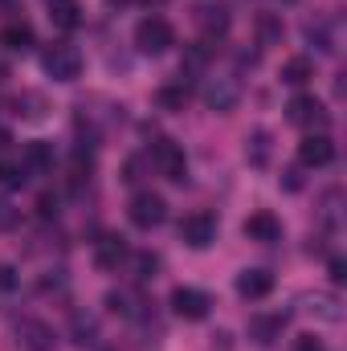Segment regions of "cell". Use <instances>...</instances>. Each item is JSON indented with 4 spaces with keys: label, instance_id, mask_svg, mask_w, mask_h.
<instances>
[{
    "label": "cell",
    "instance_id": "1",
    "mask_svg": "<svg viewBox=\"0 0 347 351\" xmlns=\"http://www.w3.org/2000/svg\"><path fill=\"white\" fill-rule=\"evenodd\" d=\"M135 45H139V53L160 58V53H168L176 45V29L164 16H143V21L135 25Z\"/></svg>",
    "mask_w": 347,
    "mask_h": 351
},
{
    "label": "cell",
    "instance_id": "2",
    "mask_svg": "<svg viewBox=\"0 0 347 351\" xmlns=\"http://www.w3.org/2000/svg\"><path fill=\"white\" fill-rule=\"evenodd\" d=\"M41 66H45V74H49L53 82H74V78L82 74V53H78L74 45L58 41V45H49V49L41 53Z\"/></svg>",
    "mask_w": 347,
    "mask_h": 351
},
{
    "label": "cell",
    "instance_id": "3",
    "mask_svg": "<svg viewBox=\"0 0 347 351\" xmlns=\"http://www.w3.org/2000/svg\"><path fill=\"white\" fill-rule=\"evenodd\" d=\"M147 164H152L160 176H168L172 184H184V176H188L184 147L172 143V139H156V143H152V152H147Z\"/></svg>",
    "mask_w": 347,
    "mask_h": 351
},
{
    "label": "cell",
    "instance_id": "4",
    "mask_svg": "<svg viewBox=\"0 0 347 351\" xmlns=\"http://www.w3.org/2000/svg\"><path fill=\"white\" fill-rule=\"evenodd\" d=\"M127 217H131V225H139V229H156V225H164L168 204H164L160 192H135L131 204H127Z\"/></svg>",
    "mask_w": 347,
    "mask_h": 351
},
{
    "label": "cell",
    "instance_id": "5",
    "mask_svg": "<svg viewBox=\"0 0 347 351\" xmlns=\"http://www.w3.org/2000/svg\"><path fill=\"white\" fill-rule=\"evenodd\" d=\"M200 94H204V106H208V110L229 114V110L241 102V82H237L233 74H221V78H208Z\"/></svg>",
    "mask_w": 347,
    "mask_h": 351
},
{
    "label": "cell",
    "instance_id": "6",
    "mask_svg": "<svg viewBox=\"0 0 347 351\" xmlns=\"http://www.w3.org/2000/svg\"><path fill=\"white\" fill-rule=\"evenodd\" d=\"M180 241L188 250H208L217 241V217L213 213H188L180 221Z\"/></svg>",
    "mask_w": 347,
    "mask_h": 351
},
{
    "label": "cell",
    "instance_id": "7",
    "mask_svg": "<svg viewBox=\"0 0 347 351\" xmlns=\"http://www.w3.org/2000/svg\"><path fill=\"white\" fill-rule=\"evenodd\" d=\"M196 25H200L204 41H217V37L229 33L233 16H229V8H225L221 0H200V4H196Z\"/></svg>",
    "mask_w": 347,
    "mask_h": 351
},
{
    "label": "cell",
    "instance_id": "8",
    "mask_svg": "<svg viewBox=\"0 0 347 351\" xmlns=\"http://www.w3.org/2000/svg\"><path fill=\"white\" fill-rule=\"evenodd\" d=\"M286 119L294 127H327V106L315 98V94H294L286 102Z\"/></svg>",
    "mask_w": 347,
    "mask_h": 351
},
{
    "label": "cell",
    "instance_id": "9",
    "mask_svg": "<svg viewBox=\"0 0 347 351\" xmlns=\"http://www.w3.org/2000/svg\"><path fill=\"white\" fill-rule=\"evenodd\" d=\"M208 294L204 290H196V286H176L172 290V311L180 319H188V323H200L204 315H208Z\"/></svg>",
    "mask_w": 347,
    "mask_h": 351
},
{
    "label": "cell",
    "instance_id": "10",
    "mask_svg": "<svg viewBox=\"0 0 347 351\" xmlns=\"http://www.w3.org/2000/svg\"><path fill=\"white\" fill-rule=\"evenodd\" d=\"M16 343L25 351H53L58 348V335H53V327L41 323V319H21V323H16Z\"/></svg>",
    "mask_w": 347,
    "mask_h": 351
},
{
    "label": "cell",
    "instance_id": "11",
    "mask_svg": "<svg viewBox=\"0 0 347 351\" xmlns=\"http://www.w3.org/2000/svg\"><path fill=\"white\" fill-rule=\"evenodd\" d=\"M123 262H131V245H127V237L106 233V237L94 245V265H98V269H106V274H115Z\"/></svg>",
    "mask_w": 347,
    "mask_h": 351
},
{
    "label": "cell",
    "instance_id": "12",
    "mask_svg": "<svg viewBox=\"0 0 347 351\" xmlns=\"http://www.w3.org/2000/svg\"><path fill=\"white\" fill-rule=\"evenodd\" d=\"M335 160V143H331V135H307L302 143H298V164L302 168H327Z\"/></svg>",
    "mask_w": 347,
    "mask_h": 351
},
{
    "label": "cell",
    "instance_id": "13",
    "mask_svg": "<svg viewBox=\"0 0 347 351\" xmlns=\"http://www.w3.org/2000/svg\"><path fill=\"white\" fill-rule=\"evenodd\" d=\"M246 237L258 241V245H274V241H282V221L274 213H254L246 221Z\"/></svg>",
    "mask_w": 347,
    "mask_h": 351
},
{
    "label": "cell",
    "instance_id": "14",
    "mask_svg": "<svg viewBox=\"0 0 347 351\" xmlns=\"http://www.w3.org/2000/svg\"><path fill=\"white\" fill-rule=\"evenodd\" d=\"M0 45L8 49V53H25V49H33V25L29 21H4L0 25Z\"/></svg>",
    "mask_w": 347,
    "mask_h": 351
},
{
    "label": "cell",
    "instance_id": "15",
    "mask_svg": "<svg viewBox=\"0 0 347 351\" xmlns=\"http://www.w3.org/2000/svg\"><path fill=\"white\" fill-rule=\"evenodd\" d=\"M270 290H274V274H270V269H241V274H237V294H241V298L258 302Z\"/></svg>",
    "mask_w": 347,
    "mask_h": 351
},
{
    "label": "cell",
    "instance_id": "16",
    "mask_svg": "<svg viewBox=\"0 0 347 351\" xmlns=\"http://www.w3.org/2000/svg\"><path fill=\"white\" fill-rule=\"evenodd\" d=\"M270 160H274V135L270 131H250L246 135V164L250 168H270Z\"/></svg>",
    "mask_w": 347,
    "mask_h": 351
},
{
    "label": "cell",
    "instance_id": "17",
    "mask_svg": "<svg viewBox=\"0 0 347 351\" xmlns=\"http://www.w3.org/2000/svg\"><path fill=\"white\" fill-rule=\"evenodd\" d=\"M282 331H286V315H254L250 319V339L261 343V348H270L274 339H282Z\"/></svg>",
    "mask_w": 347,
    "mask_h": 351
},
{
    "label": "cell",
    "instance_id": "18",
    "mask_svg": "<svg viewBox=\"0 0 347 351\" xmlns=\"http://www.w3.org/2000/svg\"><path fill=\"white\" fill-rule=\"evenodd\" d=\"M21 164H25V172L37 176V172H53V143H29L25 147V156H21Z\"/></svg>",
    "mask_w": 347,
    "mask_h": 351
},
{
    "label": "cell",
    "instance_id": "19",
    "mask_svg": "<svg viewBox=\"0 0 347 351\" xmlns=\"http://www.w3.org/2000/svg\"><path fill=\"white\" fill-rule=\"evenodd\" d=\"M49 21L58 29H78L82 25V4L78 0H49Z\"/></svg>",
    "mask_w": 347,
    "mask_h": 351
},
{
    "label": "cell",
    "instance_id": "20",
    "mask_svg": "<svg viewBox=\"0 0 347 351\" xmlns=\"http://www.w3.org/2000/svg\"><path fill=\"white\" fill-rule=\"evenodd\" d=\"M311 78H315L311 58H290V62L282 66V82H286V86H307Z\"/></svg>",
    "mask_w": 347,
    "mask_h": 351
},
{
    "label": "cell",
    "instance_id": "21",
    "mask_svg": "<svg viewBox=\"0 0 347 351\" xmlns=\"http://www.w3.org/2000/svg\"><path fill=\"white\" fill-rule=\"evenodd\" d=\"M307 41L319 45L323 53H335V49H339V45H335V33H331L327 21H307Z\"/></svg>",
    "mask_w": 347,
    "mask_h": 351
},
{
    "label": "cell",
    "instance_id": "22",
    "mask_svg": "<svg viewBox=\"0 0 347 351\" xmlns=\"http://www.w3.org/2000/svg\"><path fill=\"white\" fill-rule=\"evenodd\" d=\"M254 29H258V45H282V21L274 12H261Z\"/></svg>",
    "mask_w": 347,
    "mask_h": 351
},
{
    "label": "cell",
    "instance_id": "23",
    "mask_svg": "<svg viewBox=\"0 0 347 351\" xmlns=\"http://www.w3.org/2000/svg\"><path fill=\"white\" fill-rule=\"evenodd\" d=\"M156 102H160V110H184V106H188V86H184V82L160 86L156 90Z\"/></svg>",
    "mask_w": 347,
    "mask_h": 351
},
{
    "label": "cell",
    "instance_id": "24",
    "mask_svg": "<svg viewBox=\"0 0 347 351\" xmlns=\"http://www.w3.org/2000/svg\"><path fill=\"white\" fill-rule=\"evenodd\" d=\"M12 106H16V114H21V119H41V114H45V98H41L37 90L16 94V98H12Z\"/></svg>",
    "mask_w": 347,
    "mask_h": 351
},
{
    "label": "cell",
    "instance_id": "25",
    "mask_svg": "<svg viewBox=\"0 0 347 351\" xmlns=\"http://www.w3.org/2000/svg\"><path fill=\"white\" fill-rule=\"evenodd\" d=\"M70 335H74V343H78V348L94 343V335H98V319L78 311V315H74V323H70Z\"/></svg>",
    "mask_w": 347,
    "mask_h": 351
},
{
    "label": "cell",
    "instance_id": "26",
    "mask_svg": "<svg viewBox=\"0 0 347 351\" xmlns=\"http://www.w3.org/2000/svg\"><path fill=\"white\" fill-rule=\"evenodd\" d=\"M25 180H29V172H25V164L21 160H0V188H25Z\"/></svg>",
    "mask_w": 347,
    "mask_h": 351
},
{
    "label": "cell",
    "instance_id": "27",
    "mask_svg": "<svg viewBox=\"0 0 347 351\" xmlns=\"http://www.w3.org/2000/svg\"><path fill=\"white\" fill-rule=\"evenodd\" d=\"M319 319H327V323H339L344 319V311H339V298L335 294H315V306H311Z\"/></svg>",
    "mask_w": 347,
    "mask_h": 351
},
{
    "label": "cell",
    "instance_id": "28",
    "mask_svg": "<svg viewBox=\"0 0 347 351\" xmlns=\"http://www.w3.org/2000/svg\"><path fill=\"white\" fill-rule=\"evenodd\" d=\"M131 265H135V278H139V282H152V278L160 274V258H156V254H135Z\"/></svg>",
    "mask_w": 347,
    "mask_h": 351
},
{
    "label": "cell",
    "instance_id": "29",
    "mask_svg": "<svg viewBox=\"0 0 347 351\" xmlns=\"http://www.w3.org/2000/svg\"><path fill=\"white\" fill-rule=\"evenodd\" d=\"M106 306H110L115 315H127V319L135 315V302H131V294H123V290H110V294H106Z\"/></svg>",
    "mask_w": 347,
    "mask_h": 351
},
{
    "label": "cell",
    "instance_id": "30",
    "mask_svg": "<svg viewBox=\"0 0 347 351\" xmlns=\"http://www.w3.org/2000/svg\"><path fill=\"white\" fill-rule=\"evenodd\" d=\"M16 225H21V208H12V200L0 196V233H8V229H16Z\"/></svg>",
    "mask_w": 347,
    "mask_h": 351
},
{
    "label": "cell",
    "instance_id": "31",
    "mask_svg": "<svg viewBox=\"0 0 347 351\" xmlns=\"http://www.w3.org/2000/svg\"><path fill=\"white\" fill-rule=\"evenodd\" d=\"M16 286H21V278H16V265L0 262V290H4V294H12Z\"/></svg>",
    "mask_w": 347,
    "mask_h": 351
},
{
    "label": "cell",
    "instance_id": "32",
    "mask_svg": "<svg viewBox=\"0 0 347 351\" xmlns=\"http://www.w3.org/2000/svg\"><path fill=\"white\" fill-rule=\"evenodd\" d=\"M290 351H327V348H323V339H315V335H298Z\"/></svg>",
    "mask_w": 347,
    "mask_h": 351
},
{
    "label": "cell",
    "instance_id": "33",
    "mask_svg": "<svg viewBox=\"0 0 347 351\" xmlns=\"http://www.w3.org/2000/svg\"><path fill=\"white\" fill-rule=\"evenodd\" d=\"M37 213H41V217H53V213H58V200H53V196L45 192V196L37 200Z\"/></svg>",
    "mask_w": 347,
    "mask_h": 351
},
{
    "label": "cell",
    "instance_id": "34",
    "mask_svg": "<svg viewBox=\"0 0 347 351\" xmlns=\"http://www.w3.org/2000/svg\"><path fill=\"white\" fill-rule=\"evenodd\" d=\"M344 278H347V262H344V258H331V282L339 286Z\"/></svg>",
    "mask_w": 347,
    "mask_h": 351
},
{
    "label": "cell",
    "instance_id": "35",
    "mask_svg": "<svg viewBox=\"0 0 347 351\" xmlns=\"http://www.w3.org/2000/svg\"><path fill=\"white\" fill-rule=\"evenodd\" d=\"M286 188H290V192H298V188H302V176H298V168H290V172H286Z\"/></svg>",
    "mask_w": 347,
    "mask_h": 351
},
{
    "label": "cell",
    "instance_id": "36",
    "mask_svg": "<svg viewBox=\"0 0 347 351\" xmlns=\"http://www.w3.org/2000/svg\"><path fill=\"white\" fill-rule=\"evenodd\" d=\"M8 143H12V135H8V131H4V127H0V152H4V147H8Z\"/></svg>",
    "mask_w": 347,
    "mask_h": 351
},
{
    "label": "cell",
    "instance_id": "37",
    "mask_svg": "<svg viewBox=\"0 0 347 351\" xmlns=\"http://www.w3.org/2000/svg\"><path fill=\"white\" fill-rule=\"evenodd\" d=\"M4 74H8V66H4V62H0V78H4Z\"/></svg>",
    "mask_w": 347,
    "mask_h": 351
},
{
    "label": "cell",
    "instance_id": "38",
    "mask_svg": "<svg viewBox=\"0 0 347 351\" xmlns=\"http://www.w3.org/2000/svg\"><path fill=\"white\" fill-rule=\"evenodd\" d=\"M106 4H127V0H106Z\"/></svg>",
    "mask_w": 347,
    "mask_h": 351
},
{
    "label": "cell",
    "instance_id": "39",
    "mask_svg": "<svg viewBox=\"0 0 347 351\" xmlns=\"http://www.w3.org/2000/svg\"><path fill=\"white\" fill-rule=\"evenodd\" d=\"M282 4H294V0H282Z\"/></svg>",
    "mask_w": 347,
    "mask_h": 351
}]
</instances>
